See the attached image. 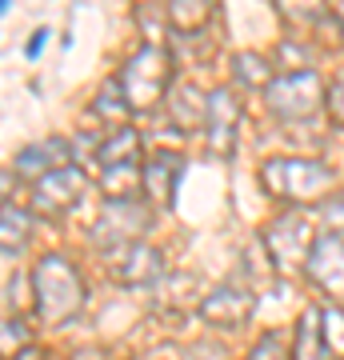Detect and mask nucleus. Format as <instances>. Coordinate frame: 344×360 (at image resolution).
Wrapping results in <instances>:
<instances>
[{
  "instance_id": "1",
  "label": "nucleus",
  "mask_w": 344,
  "mask_h": 360,
  "mask_svg": "<svg viewBox=\"0 0 344 360\" xmlns=\"http://www.w3.org/2000/svg\"><path fill=\"white\" fill-rule=\"evenodd\" d=\"M32 304L44 324H64L84 309V281L64 257H40L32 269Z\"/></svg>"
},
{
  "instance_id": "2",
  "label": "nucleus",
  "mask_w": 344,
  "mask_h": 360,
  "mask_svg": "<svg viewBox=\"0 0 344 360\" xmlns=\"http://www.w3.org/2000/svg\"><path fill=\"white\" fill-rule=\"evenodd\" d=\"M260 184L268 196L288 200V205H317L320 196L332 188V168L320 160H300V156H276L260 165Z\"/></svg>"
},
{
  "instance_id": "3",
  "label": "nucleus",
  "mask_w": 344,
  "mask_h": 360,
  "mask_svg": "<svg viewBox=\"0 0 344 360\" xmlns=\"http://www.w3.org/2000/svg\"><path fill=\"white\" fill-rule=\"evenodd\" d=\"M168 80H172V56H168V49L144 44V49H136L128 56V65L120 68L116 84H120V96H125V104L132 112H148L168 92Z\"/></svg>"
},
{
  "instance_id": "4",
  "label": "nucleus",
  "mask_w": 344,
  "mask_h": 360,
  "mask_svg": "<svg viewBox=\"0 0 344 360\" xmlns=\"http://www.w3.org/2000/svg\"><path fill=\"white\" fill-rule=\"evenodd\" d=\"M268 96V108L281 116V120H308V116H317L324 108V80L320 72L312 68H293V72H281V77L272 80L265 89Z\"/></svg>"
},
{
  "instance_id": "5",
  "label": "nucleus",
  "mask_w": 344,
  "mask_h": 360,
  "mask_svg": "<svg viewBox=\"0 0 344 360\" xmlns=\"http://www.w3.org/2000/svg\"><path fill=\"white\" fill-rule=\"evenodd\" d=\"M260 245H265L272 269L276 272H293V269H305L308 264L317 236H312V229L305 224V217L288 212V217H276L272 224H268V232L260 236Z\"/></svg>"
},
{
  "instance_id": "6",
  "label": "nucleus",
  "mask_w": 344,
  "mask_h": 360,
  "mask_svg": "<svg viewBox=\"0 0 344 360\" xmlns=\"http://www.w3.org/2000/svg\"><path fill=\"white\" fill-rule=\"evenodd\" d=\"M153 224V212L141 200H104L101 217L92 224V240L101 248H125L141 245V236Z\"/></svg>"
},
{
  "instance_id": "7",
  "label": "nucleus",
  "mask_w": 344,
  "mask_h": 360,
  "mask_svg": "<svg viewBox=\"0 0 344 360\" xmlns=\"http://www.w3.org/2000/svg\"><path fill=\"white\" fill-rule=\"evenodd\" d=\"M84 184H89V176L77 165L60 168V172H49L44 180L32 184V212H40V217H64L84 196Z\"/></svg>"
},
{
  "instance_id": "8",
  "label": "nucleus",
  "mask_w": 344,
  "mask_h": 360,
  "mask_svg": "<svg viewBox=\"0 0 344 360\" xmlns=\"http://www.w3.org/2000/svg\"><path fill=\"white\" fill-rule=\"evenodd\" d=\"M305 269H308V281L317 284L332 304H344V236L340 232L317 236Z\"/></svg>"
},
{
  "instance_id": "9",
  "label": "nucleus",
  "mask_w": 344,
  "mask_h": 360,
  "mask_svg": "<svg viewBox=\"0 0 344 360\" xmlns=\"http://www.w3.org/2000/svg\"><path fill=\"white\" fill-rule=\"evenodd\" d=\"M72 165V141L68 136H44V141L28 144L16 153V176L25 180H44L49 172H60V168Z\"/></svg>"
},
{
  "instance_id": "10",
  "label": "nucleus",
  "mask_w": 344,
  "mask_h": 360,
  "mask_svg": "<svg viewBox=\"0 0 344 360\" xmlns=\"http://www.w3.org/2000/svg\"><path fill=\"white\" fill-rule=\"evenodd\" d=\"M253 309H256L253 292H244L236 284H220V288H212V292L200 300V316H204V324H212V328H241V324L253 316Z\"/></svg>"
},
{
  "instance_id": "11",
  "label": "nucleus",
  "mask_w": 344,
  "mask_h": 360,
  "mask_svg": "<svg viewBox=\"0 0 344 360\" xmlns=\"http://www.w3.org/2000/svg\"><path fill=\"white\" fill-rule=\"evenodd\" d=\"M236 124H241V101H236V92L212 89L204 129H208V148H212L217 156L232 153V144H236Z\"/></svg>"
},
{
  "instance_id": "12",
  "label": "nucleus",
  "mask_w": 344,
  "mask_h": 360,
  "mask_svg": "<svg viewBox=\"0 0 344 360\" xmlns=\"http://www.w3.org/2000/svg\"><path fill=\"white\" fill-rule=\"evenodd\" d=\"M165 272V257L148 245H125L116 260V281L120 284H153Z\"/></svg>"
},
{
  "instance_id": "13",
  "label": "nucleus",
  "mask_w": 344,
  "mask_h": 360,
  "mask_svg": "<svg viewBox=\"0 0 344 360\" xmlns=\"http://www.w3.org/2000/svg\"><path fill=\"white\" fill-rule=\"evenodd\" d=\"M184 172V160L177 153H160L144 165V193L153 196L156 205H172V193H177V180Z\"/></svg>"
},
{
  "instance_id": "14",
  "label": "nucleus",
  "mask_w": 344,
  "mask_h": 360,
  "mask_svg": "<svg viewBox=\"0 0 344 360\" xmlns=\"http://www.w3.org/2000/svg\"><path fill=\"white\" fill-rule=\"evenodd\" d=\"M144 184V165H108L101 168V193L104 200H136V188Z\"/></svg>"
},
{
  "instance_id": "15",
  "label": "nucleus",
  "mask_w": 344,
  "mask_h": 360,
  "mask_svg": "<svg viewBox=\"0 0 344 360\" xmlns=\"http://www.w3.org/2000/svg\"><path fill=\"white\" fill-rule=\"evenodd\" d=\"M293 360H329V345H324V333H320V309H308L296 324Z\"/></svg>"
},
{
  "instance_id": "16",
  "label": "nucleus",
  "mask_w": 344,
  "mask_h": 360,
  "mask_svg": "<svg viewBox=\"0 0 344 360\" xmlns=\"http://www.w3.org/2000/svg\"><path fill=\"white\" fill-rule=\"evenodd\" d=\"M141 160V132L136 129H116L108 141L96 144V165H136Z\"/></svg>"
},
{
  "instance_id": "17",
  "label": "nucleus",
  "mask_w": 344,
  "mask_h": 360,
  "mask_svg": "<svg viewBox=\"0 0 344 360\" xmlns=\"http://www.w3.org/2000/svg\"><path fill=\"white\" fill-rule=\"evenodd\" d=\"M168 116L177 120L180 129H196V124L208 120V101L200 96L196 84H180V89L172 92V101H168Z\"/></svg>"
},
{
  "instance_id": "18",
  "label": "nucleus",
  "mask_w": 344,
  "mask_h": 360,
  "mask_svg": "<svg viewBox=\"0 0 344 360\" xmlns=\"http://www.w3.org/2000/svg\"><path fill=\"white\" fill-rule=\"evenodd\" d=\"M28 236H32V217H28L25 208H0V248L4 252H20L28 245Z\"/></svg>"
},
{
  "instance_id": "19",
  "label": "nucleus",
  "mask_w": 344,
  "mask_h": 360,
  "mask_svg": "<svg viewBox=\"0 0 344 360\" xmlns=\"http://www.w3.org/2000/svg\"><path fill=\"white\" fill-rule=\"evenodd\" d=\"M168 25L177 28V32H184V37H192L196 28L208 25V16H212V4H204V0H177V4H168Z\"/></svg>"
},
{
  "instance_id": "20",
  "label": "nucleus",
  "mask_w": 344,
  "mask_h": 360,
  "mask_svg": "<svg viewBox=\"0 0 344 360\" xmlns=\"http://www.w3.org/2000/svg\"><path fill=\"white\" fill-rule=\"evenodd\" d=\"M232 68H236V80L248 84V89H268V84L276 80L260 52H236V56H232Z\"/></svg>"
},
{
  "instance_id": "21",
  "label": "nucleus",
  "mask_w": 344,
  "mask_h": 360,
  "mask_svg": "<svg viewBox=\"0 0 344 360\" xmlns=\"http://www.w3.org/2000/svg\"><path fill=\"white\" fill-rule=\"evenodd\" d=\"M320 333H324L329 356H344V309L340 304H324L320 309Z\"/></svg>"
},
{
  "instance_id": "22",
  "label": "nucleus",
  "mask_w": 344,
  "mask_h": 360,
  "mask_svg": "<svg viewBox=\"0 0 344 360\" xmlns=\"http://www.w3.org/2000/svg\"><path fill=\"white\" fill-rule=\"evenodd\" d=\"M96 112L108 116V120H125V116L132 112V108L125 104V96H120V84H116V80H108V84H104V92L96 96Z\"/></svg>"
},
{
  "instance_id": "23",
  "label": "nucleus",
  "mask_w": 344,
  "mask_h": 360,
  "mask_svg": "<svg viewBox=\"0 0 344 360\" xmlns=\"http://www.w3.org/2000/svg\"><path fill=\"white\" fill-rule=\"evenodd\" d=\"M288 356H293V348H288V340L281 333H265L260 345L248 352V360H288Z\"/></svg>"
},
{
  "instance_id": "24",
  "label": "nucleus",
  "mask_w": 344,
  "mask_h": 360,
  "mask_svg": "<svg viewBox=\"0 0 344 360\" xmlns=\"http://www.w3.org/2000/svg\"><path fill=\"white\" fill-rule=\"evenodd\" d=\"M324 108H329L332 124H340V129H344V77H340V80H332V84H329V96H324Z\"/></svg>"
},
{
  "instance_id": "25",
  "label": "nucleus",
  "mask_w": 344,
  "mask_h": 360,
  "mask_svg": "<svg viewBox=\"0 0 344 360\" xmlns=\"http://www.w3.org/2000/svg\"><path fill=\"white\" fill-rule=\"evenodd\" d=\"M189 360H229V356H224V348H220V345H212V340H208V345L189 348Z\"/></svg>"
},
{
  "instance_id": "26",
  "label": "nucleus",
  "mask_w": 344,
  "mask_h": 360,
  "mask_svg": "<svg viewBox=\"0 0 344 360\" xmlns=\"http://www.w3.org/2000/svg\"><path fill=\"white\" fill-rule=\"evenodd\" d=\"M44 37H49V28H37V32H32V40H28L25 56H40V49H44Z\"/></svg>"
},
{
  "instance_id": "27",
  "label": "nucleus",
  "mask_w": 344,
  "mask_h": 360,
  "mask_svg": "<svg viewBox=\"0 0 344 360\" xmlns=\"http://www.w3.org/2000/svg\"><path fill=\"white\" fill-rule=\"evenodd\" d=\"M13 360H49V356H44L40 348H20V352H16Z\"/></svg>"
},
{
  "instance_id": "28",
  "label": "nucleus",
  "mask_w": 344,
  "mask_h": 360,
  "mask_svg": "<svg viewBox=\"0 0 344 360\" xmlns=\"http://www.w3.org/2000/svg\"><path fill=\"white\" fill-rule=\"evenodd\" d=\"M8 188H13V176H8V172H0V208H8V205H4Z\"/></svg>"
}]
</instances>
